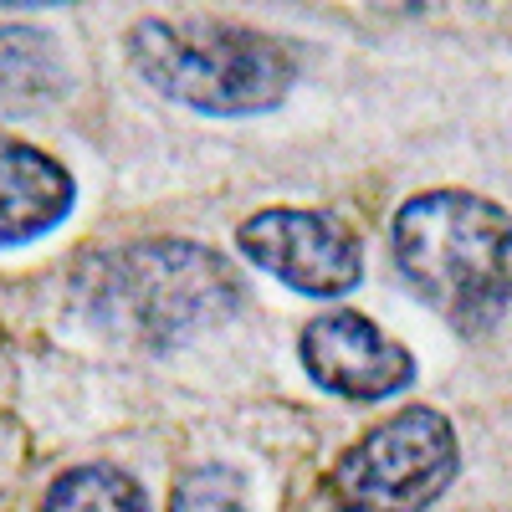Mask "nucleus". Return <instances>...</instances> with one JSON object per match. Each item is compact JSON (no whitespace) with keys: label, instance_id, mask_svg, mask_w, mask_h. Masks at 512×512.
<instances>
[{"label":"nucleus","instance_id":"obj_3","mask_svg":"<svg viewBox=\"0 0 512 512\" xmlns=\"http://www.w3.org/2000/svg\"><path fill=\"white\" fill-rule=\"evenodd\" d=\"M128 67L159 98L210 118L272 113L297 82V57L277 36L216 16H149L128 26Z\"/></svg>","mask_w":512,"mask_h":512},{"label":"nucleus","instance_id":"obj_4","mask_svg":"<svg viewBox=\"0 0 512 512\" xmlns=\"http://www.w3.org/2000/svg\"><path fill=\"white\" fill-rule=\"evenodd\" d=\"M456 466L461 446L451 420L431 405H410L344 451L328 492L338 512H431L456 482Z\"/></svg>","mask_w":512,"mask_h":512},{"label":"nucleus","instance_id":"obj_7","mask_svg":"<svg viewBox=\"0 0 512 512\" xmlns=\"http://www.w3.org/2000/svg\"><path fill=\"white\" fill-rule=\"evenodd\" d=\"M72 200L77 185L52 154L0 134V251L57 231L72 216Z\"/></svg>","mask_w":512,"mask_h":512},{"label":"nucleus","instance_id":"obj_5","mask_svg":"<svg viewBox=\"0 0 512 512\" xmlns=\"http://www.w3.org/2000/svg\"><path fill=\"white\" fill-rule=\"evenodd\" d=\"M236 246L251 267L303 297H344L364 277V246L333 210L267 205L236 226Z\"/></svg>","mask_w":512,"mask_h":512},{"label":"nucleus","instance_id":"obj_1","mask_svg":"<svg viewBox=\"0 0 512 512\" xmlns=\"http://www.w3.org/2000/svg\"><path fill=\"white\" fill-rule=\"evenodd\" d=\"M390 251L410 292L461 333H487L512 303V216L487 195H410L390 221Z\"/></svg>","mask_w":512,"mask_h":512},{"label":"nucleus","instance_id":"obj_6","mask_svg":"<svg viewBox=\"0 0 512 512\" xmlns=\"http://www.w3.org/2000/svg\"><path fill=\"white\" fill-rule=\"evenodd\" d=\"M297 359L313 384L354 405H379L415 384V354L349 308L318 313L297 338Z\"/></svg>","mask_w":512,"mask_h":512},{"label":"nucleus","instance_id":"obj_10","mask_svg":"<svg viewBox=\"0 0 512 512\" xmlns=\"http://www.w3.org/2000/svg\"><path fill=\"white\" fill-rule=\"evenodd\" d=\"M169 512H246L241 482L221 466H205V472H190L175 492V507Z\"/></svg>","mask_w":512,"mask_h":512},{"label":"nucleus","instance_id":"obj_9","mask_svg":"<svg viewBox=\"0 0 512 512\" xmlns=\"http://www.w3.org/2000/svg\"><path fill=\"white\" fill-rule=\"evenodd\" d=\"M41 512H149V497L123 466L88 461V466H72V472H62L52 482Z\"/></svg>","mask_w":512,"mask_h":512},{"label":"nucleus","instance_id":"obj_2","mask_svg":"<svg viewBox=\"0 0 512 512\" xmlns=\"http://www.w3.org/2000/svg\"><path fill=\"white\" fill-rule=\"evenodd\" d=\"M88 313L144 349H175L241 308V277L200 241H134L93 256L77 277Z\"/></svg>","mask_w":512,"mask_h":512},{"label":"nucleus","instance_id":"obj_8","mask_svg":"<svg viewBox=\"0 0 512 512\" xmlns=\"http://www.w3.org/2000/svg\"><path fill=\"white\" fill-rule=\"evenodd\" d=\"M62 93V57L47 31L0 26V98L11 108H31Z\"/></svg>","mask_w":512,"mask_h":512}]
</instances>
